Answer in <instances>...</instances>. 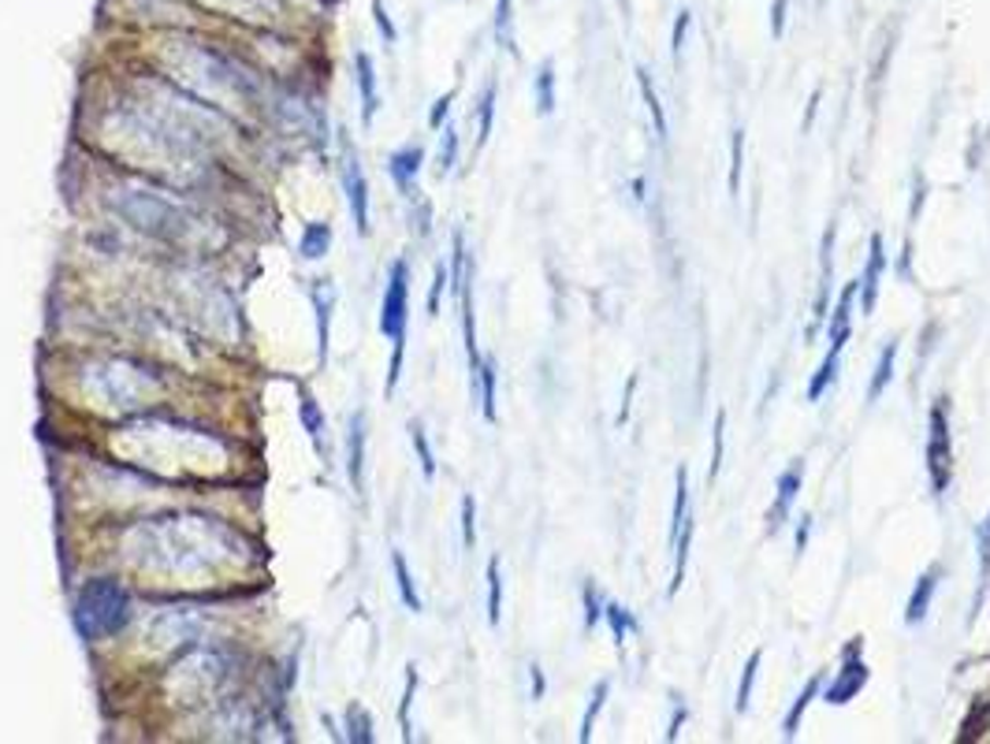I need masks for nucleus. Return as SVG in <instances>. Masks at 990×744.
I'll use <instances>...</instances> for the list:
<instances>
[{"label":"nucleus","instance_id":"nucleus-34","mask_svg":"<svg viewBox=\"0 0 990 744\" xmlns=\"http://www.w3.org/2000/svg\"><path fill=\"white\" fill-rule=\"evenodd\" d=\"M723 432H726V410L715 413V432H712V466H707V477H719L723 469Z\"/></svg>","mask_w":990,"mask_h":744},{"label":"nucleus","instance_id":"nucleus-2","mask_svg":"<svg viewBox=\"0 0 990 744\" xmlns=\"http://www.w3.org/2000/svg\"><path fill=\"white\" fill-rule=\"evenodd\" d=\"M852 302H857V284H849L838 295V302H834L831 328H826V358L820 361V369H815L812 384H808V403H820V398L831 392L834 376H838L842 350H846V343L852 335Z\"/></svg>","mask_w":990,"mask_h":744},{"label":"nucleus","instance_id":"nucleus-33","mask_svg":"<svg viewBox=\"0 0 990 744\" xmlns=\"http://www.w3.org/2000/svg\"><path fill=\"white\" fill-rule=\"evenodd\" d=\"M741 171H744V131H733V149H730V194H741Z\"/></svg>","mask_w":990,"mask_h":744},{"label":"nucleus","instance_id":"nucleus-19","mask_svg":"<svg viewBox=\"0 0 990 744\" xmlns=\"http://www.w3.org/2000/svg\"><path fill=\"white\" fill-rule=\"evenodd\" d=\"M298 417H302V429L310 432L313 447L324 451V429H329V421H324L321 406H317V398L310 392H302V403H298Z\"/></svg>","mask_w":990,"mask_h":744},{"label":"nucleus","instance_id":"nucleus-40","mask_svg":"<svg viewBox=\"0 0 990 744\" xmlns=\"http://www.w3.org/2000/svg\"><path fill=\"white\" fill-rule=\"evenodd\" d=\"M689 23H693V15H689V12H678V23H675V45H670V52H675V57H681V49H685Z\"/></svg>","mask_w":990,"mask_h":744},{"label":"nucleus","instance_id":"nucleus-35","mask_svg":"<svg viewBox=\"0 0 990 744\" xmlns=\"http://www.w3.org/2000/svg\"><path fill=\"white\" fill-rule=\"evenodd\" d=\"M511 20H514V0H496V38L506 49H511Z\"/></svg>","mask_w":990,"mask_h":744},{"label":"nucleus","instance_id":"nucleus-27","mask_svg":"<svg viewBox=\"0 0 990 744\" xmlns=\"http://www.w3.org/2000/svg\"><path fill=\"white\" fill-rule=\"evenodd\" d=\"M503 619V574H499V559H488V622L499 625Z\"/></svg>","mask_w":990,"mask_h":744},{"label":"nucleus","instance_id":"nucleus-13","mask_svg":"<svg viewBox=\"0 0 990 744\" xmlns=\"http://www.w3.org/2000/svg\"><path fill=\"white\" fill-rule=\"evenodd\" d=\"M939 585H942V569L939 566L928 569V574H920V580H916V588H913V596H908V603H905V622L908 625H920L923 619H928L934 596H939Z\"/></svg>","mask_w":990,"mask_h":744},{"label":"nucleus","instance_id":"nucleus-38","mask_svg":"<svg viewBox=\"0 0 990 744\" xmlns=\"http://www.w3.org/2000/svg\"><path fill=\"white\" fill-rule=\"evenodd\" d=\"M581 600H585V629H596V622L604 619V596L596 592V585H585Z\"/></svg>","mask_w":990,"mask_h":744},{"label":"nucleus","instance_id":"nucleus-15","mask_svg":"<svg viewBox=\"0 0 990 744\" xmlns=\"http://www.w3.org/2000/svg\"><path fill=\"white\" fill-rule=\"evenodd\" d=\"M474 392H477V403H480V413H485V421H496V361L492 358H480V369L474 372Z\"/></svg>","mask_w":990,"mask_h":744},{"label":"nucleus","instance_id":"nucleus-4","mask_svg":"<svg viewBox=\"0 0 990 744\" xmlns=\"http://www.w3.org/2000/svg\"><path fill=\"white\" fill-rule=\"evenodd\" d=\"M406 316H410V265L395 261L380 302V335L392 339V347H406Z\"/></svg>","mask_w":990,"mask_h":744},{"label":"nucleus","instance_id":"nucleus-3","mask_svg":"<svg viewBox=\"0 0 990 744\" xmlns=\"http://www.w3.org/2000/svg\"><path fill=\"white\" fill-rule=\"evenodd\" d=\"M928 477H931V492L946 495L953 480V432H950L946 398H939L928 413Z\"/></svg>","mask_w":990,"mask_h":744},{"label":"nucleus","instance_id":"nucleus-25","mask_svg":"<svg viewBox=\"0 0 990 744\" xmlns=\"http://www.w3.org/2000/svg\"><path fill=\"white\" fill-rule=\"evenodd\" d=\"M760 662H764V651H752V659L744 662V670H741V682H738V715H744L749 711V704H752V688H756V677H760Z\"/></svg>","mask_w":990,"mask_h":744},{"label":"nucleus","instance_id":"nucleus-36","mask_svg":"<svg viewBox=\"0 0 990 744\" xmlns=\"http://www.w3.org/2000/svg\"><path fill=\"white\" fill-rule=\"evenodd\" d=\"M458 160V131L454 127H443V142H440V176H448Z\"/></svg>","mask_w":990,"mask_h":744},{"label":"nucleus","instance_id":"nucleus-20","mask_svg":"<svg viewBox=\"0 0 990 744\" xmlns=\"http://www.w3.org/2000/svg\"><path fill=\"white\" fill-rule=\"evenodd\" d=\"M637 86H641V94H644V105H648L652 127H656V139H659V142H667V134H670L667 112H663L659 94H656V86H652V79H648V71H644V68H637Z\"/></svg>","mask_w":990,"mask_h":744},{"label":"nucleus","instance_id":"nucleus-8","mask_svg":"<svg viewBox=\"0 0 990 744\" xmlns=\"http://www.w3.org/2000/svg\"><path fill=\"white\" fill-rule=\"evenodd\" d=\"M343 183H347L354 228H358V235H369V183H366V171H361L358 153L350 149H347V165H343Z\"/></svg>","mask_w":990,"mask_h":744},{"label":"nucleus","instance_id":"nucleus-10","mask_svg":"<svg viewBox=\"0 0 990 744\" xmlns=\"http://www.w3.org/2000/svg\"><path fill=\"white\" fill-rule=\"evenodd\" d=\"M366 443H369V417L366 410H358L350 417V440H347V477L354 492H361V480H366Z\"/></svg>","mask_w":990,"mask_h":744},{"label":"nucleus","instance_id":"nucleus-28","mask_svg":"<svg viewBox=\"0 0 990 744\" xmlns=\"http://www.w3.org/2000/svg\"><path fill=\"white\" fill-rule=\"evenodd\" d=\"M492 120H496V83H488L485 94H480V108H477V145H485L492 139Z\"/></svg>","mask_w":990,"mask_h":744},{"label":"nucleus","instance_id":"nucleus-22","mask_svg":"<svg viewBox=\"0 0 990 744\" xmlns=\"http://www.w3.org/2000/svg\"><path fill=\"white\" fill-rule=\"evenodd\" d=\"M332 247V228L329 224H306L302 231V242H298V253H302L306 261H321L324 253Z\"/></svg>","mask_w":990,"mask_h":744},{"label":"nucleus","instance_id":"nucleus-6","mask_svg":"<svg viewBox=\"0 0 990 744\" xmlns=\"http://www.w3.org/2000/svg\"><path fill=\"white\" fill-rule=\"evenodd\" d=\"M868 677H871V670H868V662L860 659V640H852L849 651H846V659H842V674L823 688V704H831V707L849 704L852 696L864 693Z\"/></svg>","mask_w":990,"mask_h":744},{"label":"nucleus","instance_id":"nucleus-31","mask_svg":"<svg viewBox=\"0 0 990 744\" xmlns=\"http://www.w3.org/2000/svg\"><path fill=\"white\" fill-rule=\"evenodd\" d=\"M462 543H466V551L477 548V499L474 495H462Z\"/></svg>","mask_w":990,"mask_h":744},{"label":"nucleus","instance_id":"nucleus-37","mask_svg":"<svg viewBox=\"0 0 990 744\" xmlns=\"http://www.w3.org/2000/svg\"><path fill=\"white\" fill-rule=\"evenodd\" d=\"M448 287H451V268L440 261V265H436V272H432V287H429V313L432 316L440 313V298H443V290H448Z\"/></svg>","mask_w":990,"mask_h":744},{"label":"nucleus","instance_id":"nucleus-5","mask_svg":"<svg viewBox=\"0 0 990 744\" xmlns=\"http://www.w3.org/2000/svg\"><path fill=\"white\" fill-rule=\"evenodd\" d=\"M693 511H689V473L678 469L675 473V521H670V543H675V574H670V596L685 585V569H689V548H693Z\"/></svg>","mask_w":990,"mask_h":744},{"label":"nucleus","instance_id":"nucleus-32","mask_svg":"<svg viewBox=\"0 0 990 744\" xmlns=\"http://www.w3.org/2000/svg\"><path fill=\"white\" fill-rule=\"evenodd\" d=\"M414 693H417V670L410 667L406 670V693H403V700H398V725H403V737L410 741L414 733H410V704H414Z\"/></svg>","mask_w":990,"mask_h":744},{"label":"nucleus","instance_id":"nucleus-44","mask_svg":"<svg viewBox=\"0 0 990 744\" xmlns=\"http://www.w3.org/2000/svg\"><path fill=\"white\" fill-rule=\"evenodd\" d=\"M689 719V711H685V704L678 700V707H675V719H670V730H667V741H678V730H681V722Z\"/></svg>","mask_w":990,"mask_h":744},{"label":"nucleus","instance_id":"nucleus-14","mask_svg":"<svg viewBox=\"0 0 990 744\" xmlns=\"http://www.w3.org/2000/svg\"><path fill=\"white\" fill-rule=\"evenodd\" d=\"M354 75H358V97H361V120L372 123L380 108V94H377V68H372L369 52H358L354 57Z\"/></svg>","mask_w":990,"mask_h":744},{"label":"nucleus","instance_id":"nucleus-21","mask_svg":"<svg viewBox=\"0 0 990 744\" xmlns=\"http://www.w3.org/2000/svg\"><path fill=\"white\" fill-rule=\"evenodd\" d=\"M392 569H395V585H398V600L406 603V611L421 614V596H417V585H414V574L410 566H406L403 551H395L392 555Z\"/></svg>","mask_w":990,"mask_h":744},{"label":"nucleus","instance_id":"nucleus-48","mask_svg":"<svg viewBox=\"0 0 990 744\" xmlns=\"http://www.w3.org/2000/svg\"><path fill=\"white\" fill-rule=\"evenodd\" d=\"M815 105H820V94H812V101H808V112H804V131L812 127V120H815Z\"/></svg>","mask_w":990,"mask_h":744},{"label":"nucleus","instance_id":"nucleus-42","mask_svg":"<svg viewBox=\"0 0 990 744\" xmlns=\"http://www.w3.org/2000/svg\"><path fill=\"white\" fill-rule=\"evenodd\" d=\"M783 31H786V0H775L771 4V34L783 38Z\"/></svg>","mask_w":990,"mask_h":744},{"label":"nucleus","instance_id":"nucleus-24","mask_svg":"<svg viewBox=\"0 0 990 744\" xmlns=\"http://www.w3.org/2000/svg\"><path fill=\"white\" fill-rule=\"evenodd\" d=\"M607 693H611V682H596L593 696H588V707H585V719H581V733H577L581 744L593 741V725H596V719H599V711H604Z\"/></svg>","mask_w":990,"mask_h":744},{"label":"nucleus","instance_id":"nucleus-41","mask_svg":"<svg viewBox=\"0 0 990 744\" xmlns=\"http://www.w3.org/2000/svg\"><path fill=\"white\" fill-rule=\"evenodd\" d=\"M451 101H454V94H443L440 101L432 105V112H429V127L432 131H440L443 127V120H448V112H451Z\"/></svg>","mask_w":990,"mask_h":744},{"label":"nucleus","instance_id":"nucleus-17","mask_svg":"<svg viewBox=\"0 0 990 744\" xmlns=\"http://www.w3.org/2000/svg\"><path fill=\"white\" fill-rule=\"evenodd\" d=\"M897 372V343H886L883 353H879L875 361V372H871V384H868V403H875V398H883V392L890 387V380H894Z\"/></svg>","mask_w":990,"mask_h":744},{"label":"nucleus","instance_id":"nucleus-9","mask_svg":"<svg viewBox=\"0 0 990 744\" xmlns=\"http://www.w3.org/2000/svg\"><path fill=\"white\" fill-rule=\"evenodd\" d=\"M886 268V247H883V235H871V250H868V265L864 276L857 279V298H860V313H875L879 302V279H883Z\"/></svg>","mask_w":990,"mask_h":744},{"label":"nucleus","instance_id":"nucleus-1","mask_svg":"<svg viewBox=\"0 0 990 744\" xmlns=\"http://www.w3.org/2000/svg\"><path fill=\"white\" fill-rule=\"evenodd\" d=\"M131 622V592L116 577H94L75 596V625L86 640H108Z\"/></svg>","mask_w":990,"mask_h":744},{"label":"nucleus","instance_id":"nucleus-46","mask_svg":"<svg viewBox=\"0 0 990 744\" xmlns=\"http://www.w3.org/2000/svg\"><path fill=\"white\" fill-rule=\"evenodd\" d=\"M808 532H812V514H804V517H801V525H797V551H804Z\"/></svg>","mask_w":990,"mask_h":744},{"label":"nucleus","instance_id":"nucleus-16","mask_svg":"<svg viewBox=\"0 0 990 744\" xmlns=\"http://www.w3.org/2000/svg\"><path fill=\"white\" fill-rule=\"evenodd\" d=\"M313 305H317V339H321V358H329V343H332V305H335V290L332 287H313Z\"/></svg>","mask_w":990,"mask_h":744},{"label":"nucleus","instance_id":"nucleus-23","mask_svg":"<svg viewBox=\"0 0 990 744\" xmlns=\"http://www.w3.org/2000/svg\"><path fill=\"white\" fill-rule=\"evenodd\" d=\"M820 688H823V677H812V682H804L801 696H797V704L789 707V715H786V722H783V733H786V737H797V730H801V719H804L808 704H812L815 696H820Z\"/></svg>","mask_w":990,"mask_h":744},{"label":"nucleus","instance_id":"nucleus-30","mask_svg":"<svg viewBox=\"0 0 990 744\" xmlns=\"http://www.w3.org/2000/svg\"><path fill=\"white\" fill-rule=\"evenodd\" d=\"M410 443H414V451H417V461H421L425 480H432L436 477V455H432V447H429V435H425L421 421H410Z\"/></svg>","mask_w":990,"mask_h":744},{"label":"nucleus","instance_id":"nucleus-29","mask_svg":"<svg viewBox=\"0 0 990 744\" xmlns=\"http://www.w3.org/2000/svg\"><path fill=\"white\" fill-rule=\"evenodd\" d=\"M347 741L354 744H372V719L366 707H347Z\"/></svg>","mask_w":990,"mask_h":744},{"label":"nucleus","instance_id":"nucleus-39","mask_svg":"<svg viewBox=\"0 0 990 744\" xmlns=\"http://www.w3.org/2000/svg\"><path fill=\"white\" fill-rule=\"evenodd\" d=\"M372 20H377V26H380V34H384V41H387V45H395V41H398V31H395L392 15H387L384 0H372Z\"/></svg>","mask_w":990,"mask_h":744},{"label":"nucleus","instance_id":"nucleus-45","mask_svg":"<svg viewBox=\"0 0 990 744\" xmlns=\"http://www.w3.org/2000/svg\"><path fill=\"white\" fill-rule=\"evenodd\" d=\"M529 682H533V700H544V688L548 685H544V670L537 667V662L529 667Z\"/></svg>","mask_w":990,"mask_h":744},{"label":"nucleus","instance_id":"nucleus-11","mask_svg":"<svg viewBox=\"0 0 990 744\" xmlns=\"http://www.w3.org/2000/svg\"><path fill=\"white\" fill-rule=\"evenodd\" d=\"M801 484H804V466H801V461H794V466H789L786 473L778 477V484H775V503H771V514H767L771 529H778V525L786 521L794 499L801 495Z\"/></svg>","mask_w":990,"mask_h":744},{"label":"nucleus","instance_id":"nucleus-26","mask_svg":"<svg viewBox=\"0 0 990 744\" xmlns=\"http://www.w3.org/2000/svg\"><path fill=\"white\" fill-rule=\"evenodd\" d=\"M537 112L540 116H551L556 112V68L551 63H540V71H537Z\"/></svg>","mask_w":990,"mask_h":744},{"label":"nucleus","instance_id":"nucleus-18","mask_svg":"<svg viewBox=\"0 0 990 744\" xmlns=\"http://www.w3.org/2000/svg\"><path fill=\"white\" fill-rule=\"evenodd\" d=\"M604 622L611 625V637H615V648H625V640H630V633H637V619H633V611H625L622 603L615 600H604Z\"/></svg>","mask_w":990,"mask_h":744},{"label":"nucleus","instance_id":"nucleus-43","mask_svg":"<svg viewBox=\"0 0 990 744\" xmlns=\"http://www.w3.org/2000/svg\"><path fill=\"white\" fill-rule=\"evenodd\" d=\"M633 392H637V376H630V380H625V395H622V413H619V424L630 421V398H633Z\"/></svg>","mask_w":990,"mask_h":744},{"label":"nucleus","instance_id":"nucleus-12","mask_svg":"<svg viewBox=\"0 0 990 744\" xmlns=\"http://www.w3.org/2000/svg\"><path fill=\"white\" fill-rule=\"evenodd\" d=\"M421 165H425L421 145H403V149H395L392 157H387V171H392L395 187L403 190V194H414V183H417V176H421Z\"/></svg>","mask_w":990,"mask_h":744},{"label":"nucleus","instance_id":"nucleus-47","mask_svg":"<svg viewBox=\"0 0 990 744\" xmlns=\"http://www.w3.org/2000/svg\"><path fill=\"white\" fill-rule=\"evenodd\" d=\"M208 4H216V8H261V4H269V0H208Z\"/></svg>","mask_w":990,"mask_h":744},{"label":"nucleus","instance_id":"nucleus-7","mask_svg":"<svg viewBox=\"0 0 990 744\" xmlns=\"http://www.w3.org/2000/svg\"><path fill=\"white\" fill-rule=\"evenodd\" d=\"M123 216L127 220H134V228L150 231V235H176L179 231V213L171 208L168 202H157L153 194H139L134 197V205H123Z\"/></svg>","mask_w":990,"mask_h":744}]
</instances>
